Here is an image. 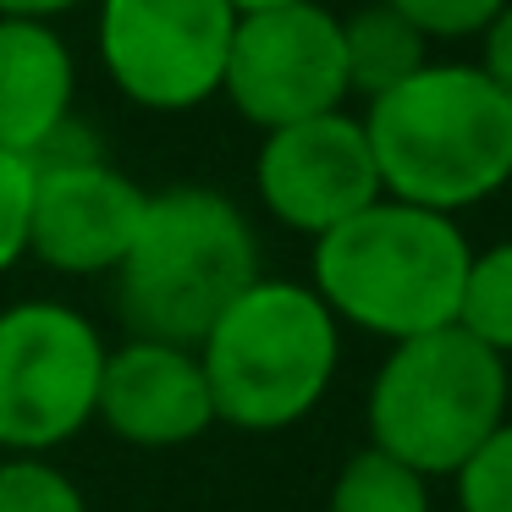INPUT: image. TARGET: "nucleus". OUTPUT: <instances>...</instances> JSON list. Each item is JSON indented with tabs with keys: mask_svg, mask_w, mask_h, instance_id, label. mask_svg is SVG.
<instances>
[{
	"mask_svg": "<svg viewBox=\"0 0 512 512\" xmlns=\"http://www.w3.org/2000/svg\"><path fill=\"white\" fill-rule=\"evenodd\" d=\"M358 122L386 199L457 215L512 182V100L474 61H424Z\"/></svg>",
	"mask_w": 512,
	"mask_h": 512,
	"instance_id": "nucleus-1",
	"label": "nucleus"
},
{
	"mask_svg": "<svg viewBox=\"0 0 512 512\" xmlns=\"http://www.w3.org/2000/svg\"><path fill=\"white\" fill-rule=\"evenodd\" d=\"M468 237L452 215L380 193L342 226L314 237V281L336 325H358L386 342L457 325L468 276Z\"/></svg>",
	"mask_w": 512,
	"mask_h": 512,
	"instance_id": "nucleus-2",
	"label": "nucleus"
},
{
	"mask_svg": "<svg viewBox=\"0 0 512 512\" xmlns=\"http://www.w3.org/2000/svg\"><path fill=\"white\" fill-rule=\"evenodd\" d=\"M111 276L133 336L199 347L226 303L259 281V237L226 193L166 188L144 199V221Z\"/></svg>",
	"mask_w": 512,
	"mask_h": 512,
	"instance_id": "nucleus-3",
	"label": "nucleus"
},
{
	"mask_svg": "<svg viewBox=\"0 0 512 512\" xmlns=\"http://www.w3.org/2000/svg\"><path fill=\"white\" fill-rule=\"evenodd\" d=\"M193 353L210 380L215 419L265 435L320 408L342 358V331L314 287L259 276L226 303Z\"/></svg>",
	"mask_w": 512,
	"mask_h": 512,
	"instance_id": "nucleus-4",
	"label": "nucleus"
},
{
	"mask_svg": "<svg viewBox=\"0 0 512 512\" xmlns=\"http://www.w3.org/2000/svg\"><path fill=\"white\" fill-rule=\"evenodd\" d=\"M507 424V358L463 325L391 342L369 386V435L413 474H457L490 430Z\"/></svg>",
	"mask_w": 512,
	"mask_h": 512,
	"instance_id": "nucleus-5",
	"label": "nucleus"
},
{
	"mask_svg": "<svg viewBox=\"0 0 512 512\" xmlns=\"http://www.w3.org/2000/svg\"><path fill=\"white\" fill-rule=\"evenodd\" d=\"M105 353L94 320L72 303L28 298L0 309V446L45 457L94 424Z\"/></svg>",
	"mask_w": 512,
	"mask_h": 512,
	"instance_id": "nucleus-6",
	"label": "nucleus"
},
{
	"mask_svg": "<svg viewBox=\"0 0 512 512\" xmlns=\"http://www.w3.org/2000/svg\"><path fill=\"white\" fill-rule=\"evenodd\" d=\"M232 23L226 0H100V67L138 111H199L221 94Z\"/></svg>",
	"mask_w": 512,
	"mask_h": 512,
	"instance_id": "nucleus-7",
	"label": "nucleus"
},
{
	"mask_svg": "<svg viewBox=\"0 0 512 512\" xmlns=\"http://www.w3.org/2000/svg\"><path fill=\"white\" fill-rule=\"evenodd\" d=\"M221 94L259 133L309 122L347 105L342 17L320 0H292L270 12H243L226 45Z\"/></svg>",
	"mask_w": 512,
	"mask_h": 512,
	"instance_id": "nucleus-8",
	"label": "nucleus"
},
{
	"mask_svg": "<svg viewBox=\"0 0 512 512\" xmlns=\"http://www.w3.org/2000/svg\"><path fill=\"white\" fill-rule=\"evenodd\" d=\"M72 133L34 160L28 254L61 276H111L144 221L149 193L89 144H72Z\"/></svg>",
	"mask_w": 512,
	"mask_h": 512,
	"instance_id": "nucleus-9",
	"label": "nucleus"
},
{
	"mask_svg": "<svg viewBox=\"0 0 512 512\" xmlns=\"http://www.w3.org/2000/svg\"><path fill=\"white\" fill-rule=\"evenodd\" d=\"M254 188L259 204L287 232L325 237L331 226L380 199V171L369 155L364 122L347 111H325L265 133L254 155Z\"/></svg>",
	"mask_w": 512,
	"mask_h": 512,
	"instance_id": "nucleus-10",
	"label": "nucleus"
},
{
	"mask_svg": "<svg viewBox=\"0 0 512 512\" xmlns=\"http://www.w3.org/2000/svg\"><path fill=\"white\" fill-rule=\"evenodd\" d=\"M94 419L133 446H188L215 424V397L193 347L133 336L105 353Z\"/></svg>",
	"mask_w": 512,
	"mask_h": 512,
	"instance_id": "nucleus-11",
	"label": "nucleus"
},
{
	"mask_svg": "<svg viewBox=\"0 0 512 512\" xmlns=\"http://www.w3.org/2000/svg\"><path fill=\"white\" fill-rule=\"evenodd\" d=\"M78 61L56 23L0 17V149L39 160L72 133Z\"/></svg>",
	"mask_w": 512,
	"mask_h": 512,
	"instance_id": "nucleus-12",
	"label": "nucleus"
},
{
	"mask_svg": "<svg viewBox=\"0 0 512 512\" xmlns=\"http://www.w3.org/2000/svg\"><path fill=\"white\" fill-rule=\"evenodd\" d=\"M342 61H347V94H364L369 105L375 94L397 89L402 78H413L430 61V39L391 6L369 0V6L342 17Z\"/></svg>",
	"mask_w": 512,
	"mask_h": 512,
	"instance_id": "nucleus-13",
	"label": "nucleus"
},
{
	"mask_svg": "<svg viewBox=\"0 0 512 512\" xmlns=\"http://www.w3.org/2000/svg\"><path fill=\"white\" fill-rule=\"evenodd\" d=\"M331 512H430V485L408 463L364 446L342 463L331 485Z\"/></svg>",
	"mask_w": 512,
	"mask_h": 512,
	"instance_id": "nucleus-14",
	"label": "nucleus"
},
{
	"mask_svg": "<svg viewBox=\"0 0 512 512\" xmlns=\"http://www.w3.org/2000/svg\"><path fill=\"white\" fill-rule=\"evenodd\" d=\"M457 325L490 353H512V237L485 254H468L463 298H457Z\"/></svg>",
	"mask_w": 512,
	"mask_h": 512,
	"instance_id": "nucleus-15",
	"label": "nucleus"
},
{
	"mask_svg": "<svg viewBox=\"0 0 512 512\" xmlns=\"http://www.w3.org/2000/svg\"><path fill=\"white\" fill-rule=\"evenodd\" d=\"M0 512H89V501L39 452H12L0 463Z\"/></svg>",
	"mask_w": 512,
	"mask_h": 512,
	"instance_id": "nucleus-16",
	"label": "nucleus"
},
{
	"mask_svg": "<svg viewBox=\"0 0 512 512\" xmlns=\"http://www.w3.org/2000/svg\"><path fill=\"white\" fill-rule=\"evenodd\" d=\"M452 479L463 512H512V424H496L490 441Z\"/></svg>",
	"mask_w": 512,
	"mask_h": 512,
	"instance_id": "nucleus-17",
	"label": "nucleus"
},
{
	"mask_svg": "<svg viewBox=\"0 0 512 512\" xmlns=\"http://www.w3.org/2000/svg\"><path fill=\"white\" fill-rule=\"evenodd\" d=\"M380 6L408 17L424 39H479L507 0H380Z\"/></svg>",
	"mask_w": 512,
	"mask_h": 512,
	"instance_id": "nucleus-18",
	"label": "nucleus"
},
{
	"mask_svg": "<svg viewBox=\"0 0 512 512\" xmlns=\"http://www.w3.org/2000/svg\"><path fill=\"white\" fill-rule=\"evenodd\" d=\"M28 199H34V160L0 149V276L28 254Z\"/></svg>",
	"mask_w": 512,
	"mask_h": 512,
	"instance_id": "nucleus-19",
	"label": "nucleus"
},
{
	"mask_svg": "<svg viewBox=\"0 0 512 512\" xmlns=\"http://www.w3.org/2000/svg\"><path fill=\"white\" fill-rule=\"evenodd\" d=\"M474 67L485 72V78L512 100V0L485 23V34H479V61H474Z\"/></svg>",
	"mask_w": 512,
	"mask_h": 512,
	"instance_id": "nucleus-20",
	"label": "nucleus"
},
{
	"mask_svg": "<svg viewBox=\"0 0 512 512\" xmlns=\"http://www.w3.org/2000/svg\"><path fill=\"white\" fill-rule=\"evenodd\" d=\"M83 0H0V17H28V23H56V17L78 12Z\"/></svg>",
	"mask_w": 512,
	"mask_h": 512,
	"instance_id": "nucleus-21",
	"label": "nucleus"
},
{
	"mask_svg": "<svg viewBox=\"0 0 512 512\" xmlns=\"http://www.w3.org/2000/svg\"><path fill=\"white\" fill-rule=\"evenodd\" d=\"M226 6H232V12L243 17V12H270V6H292V0H226Z\"/></svg>",
	"mask_w": 512,
	"mask_h": 512,
	"instance_id": "nucleus-22",
	"label": "nucleus"
}]
</instances>
